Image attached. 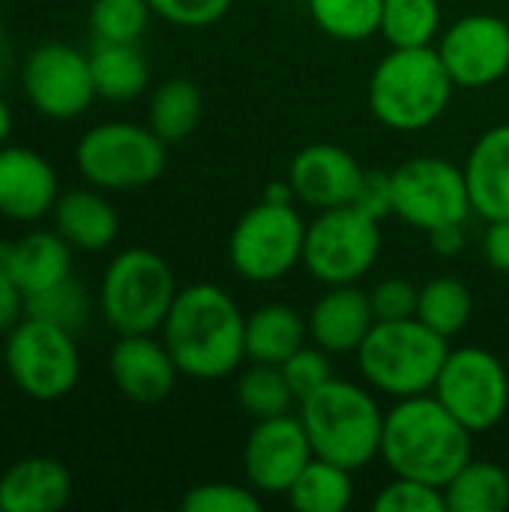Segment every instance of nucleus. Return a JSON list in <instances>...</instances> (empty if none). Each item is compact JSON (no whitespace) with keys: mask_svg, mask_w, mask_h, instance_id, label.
Wrapping results in <instances>:
<instances>
[{"mask_svg":"<svg viewBox=\"0 0 509 512\" xmlns=\"http://www.w3.org/2000/svg\"><path fill=\"white\" fill-rule=\"evenodd\" d=\"M159 333L180 375L195 381L228 378L246 360V318L234 297L210 282L180 288Z\"/></svg>","mask_w":509,"mask_h":512,"instance_id":"f257e3e1","label":"nucleus"},{"mask_svg":"<svg viewBox=\"0 0 509 512\" xmlns=\"http://www.w3.org/2000/svg\"><path fill=\"white\" fill-rule=\"evenodd\" d=\"M381 459L396 477L444 489L471 462V432L435 393L396 399L384 420Z\"/></svg>","mask_w":509,"mask_h":512,"instance_id":"f03ea898","label":"nucleus"},{"mask_svg":"<svg viewBox=\"0 0 509 512\" xmlns=\"http://www.w3.org/2000/svg\"><path fill=\"white\" fill-rule=\"evenodd\" d=\"M297 405V417L318 459H327L348 471H360L381 456L387 411L378 405L369 384L330 378Z\"/></svg>","mask_w":509,"mask_h":512,"instance_id":"7ed1b4c3","label":"nucleus"},{"mask_svg":"<svg viewBox=\"0 0 509 512\" xmlns=\"http://www.w3.org/2000/svg\"><path fill=\"white\" fill-rule=\"evenodd\" d=\"M453 90L456 84L435 45L390 48L369 75L366 99L381 126L393 132H423L444 117Z\"/></svg>","mask_w":509,"mask_h":512,"instance_id":"20e7f679","label":"nucleus"},{"mask_svg":"<svg viewBox=\"0 0 509 512\" xmlns=\"http://www.w3.org/2000/svg\"><path fill=\"white\" fill-rule=\"evenodd\" d=\"M450 339L426 327L420 318L375 321L357 348L363 384L390 399L432 393L441 366L450 354Z\"/></svg>","mask_w":509,"mask_h":512,"instance_id":"39448f33","label":"nucleus"},{"mask_svg":"<svg viewBox=\"0 0 509 512\" xmlns=\"http://www.w3.org/2000/svg\"><path fill=\"white\" fill-rule=\"evenodd\" d=\"M171 264L144 246L123 249L111 258L99 282V312L117 336L162 330L177 297Z\"/></svg>","mask_w":509,"mask_h":512,"instance_id":"423d86ee","label":"nucleus"},{"mask_svg":"<svg viewBox=\"0 0 509 512\" xmlns=\"http://www.w3.org/2000/svg\"><path fill=\"white\" fill-rule=\"evenodd\" d=\"M81 177L102 192H132L156 183L168 165V144L141 123L108 120L75 144Z\"/></svg>","mask_w":509,"mask_h":512,"instance_id":"0eeeda50","label":"nucleus"},{"mask_svg":"<svg viewBox=\"0 0 509 512\" xmlns=\"http://www.w3.org/2000/svg\"><path fill=\"white\" fill-rule=\"evenodd\" d=\"M3 366L12 384L33 402L66 399L81 378L75 333L24 315L3 342Z\"/></svg>","mask_w":509,"mask_h":512,"instance_id":"6e6552de","label":"nucleus"},{"mask_svg":"<svg viewBox=\"0 0 509 512\" xmlns=\"http://www.w3.org/2000/svg\"><path fill=\"white\" fill-rule=\"evenodd\" d=\"M381 222L357 204L318 210L306 222L303 267L321 285H357L381 255Z\"/></svg>","mask_w":509,"mask_h":512,"instance_id":"1a4fd4ad","label":"nucleus"},{"mask_svg":"<svg viewBox=\"0 0 509 512\" xmlns=\"http://www.w3.org/2000/svg\"><path fill=\"white\" fill-rule=\"evenodd\" d=\"M303 243L306 222L297 207L261 198L237 219L228 240V261L240 279L270 285L303 264Z\"/></svg>","mask_w":509,"mask_h":512,"instance_id":"9d476101","label":"nucleus"},{"mask_svg":"<svg viewBox=\"0 0 509 512\" xmlns=\"http://www.w3.org/2000/svg\"><path fill=\"white\" fill-rule=\"evenodd\" d=\"M432 393L471 435L489 432L509 411L507 366L486 348H456L447 354Z\"/></svg>","mask_w":509,"mask_h":512,"instance_id":"9b49d317","label":"nucleus"},{"mask_svg":"<svg viewBox=\"0 0 509 512\" xmlns=\"http://www.w3.org/2000/svg\"><path fill=\"white\" fill-rule=\"evenodd\" d=\"M393 180V216L411 228L429 234L447 225H465L471 195L465 171L441 156H414L390 171Z\"/></svg>","mask_w":509,"mask_h":512,"instance_id":"f8f14e48","label":"nucleus"},{"mask_svg":"<svg viewBox=\"0 0 509 512\" xmlns=\"http://www.w3.org/2000/svg\"><path fill=\"white\" fill-rule=\"evenodd\" d=\"M21 90L33 111L48 120L81 117L96 99L90 54L66 42L36 45L21 66Z\"/></svg>","mask_w":509,"mask_h":512,"instance_id":"ddd939ff","label":"nucleus"},{"mask_svg":"<svg viewBox=\"0 0 509 512\" xmlns=\"http://www.w3.org/2000/svg\"><path fill=\"white\" fill-rule=\"evenodd\" d=\"M450 78L462 90H483L507 78L509 24L492 12H471L441 30L435 42Z\"/></svg>","mask_w":509,"mask_h":512,"instance_id":"4468645a","label":"nucleus"},{"mask_svg":"<svg viewBox=\"0 0 509 512\" xmlns=\"http://www.w3.org/2000/svg\"><path fill=\"white\" fill-rule=\"evenodd\" d=\"M315 459L300 417L255 420L243 444V471L258 495H288L300 471Z\"/></svg>","mask_w":509,"mask_h":512,"instance_id":"2eb2a0df","label":"nucleus"},{"mask_svg":"<svg viewBox=\"0 0 509 512\" xmlns=\"http://www.w3.org/2000/svg\"><path fill=\"white\" fill-rule=\"evenodd\" d=\"M363 168L354 159L351 150L315 141L294 153L288 165V180L294 186L297 201H303L312 210H333L354 204L357 189L363 183Z\"/></svg>","mask_w":509,"mask_h":512,"instance_id":"dca6fc26","label":"nucleus"},{"mask_svg":"<svg viewBox=\"0 0 509 512\" xmlns=\"http://www.w3.org/2000/svg\"><path fill=\"white\" fill-rule=\"evenodd\" d=\"M108 375L129 402L159 405L174 393L180 369L162 339H153V333H126L108 354Z\"/></svg>","mask_w":509,"mask_h":512,"instance_id":"f3484780","label":"nucleus"},{"mask_svg":"<svg viewBox=\"0 0 509 512\" xmlns=\"http://www.w3.org/2000/svg\"><path fill=\"white\" fill-rule=\"evenodd\" d=\"M57 198V171L39 150L24 144L0 147V216L30 225L48 216Z\"/></svg>","mask_w":509,"mask_h":512,"instance_id":"a211bd4d","label":"nucleus"},{"mask_svg":"<svg viewBox=\"0 0 509 512\" xmlns=\"http://www.w3.org/2000/svg\"><path fill=\"white\" fill-rule=\"evenodd\" d=\"M306 327L312 345L324 348L330 357L357 354L375 327L369 291H360L357 285H330L306 315Z\"/></svg>","mask_w":509,"mask_h":512,"instance_id":"6ab92c4d","label":"nucleus"},{"mask_svg":"<svg viewBox=\"0 0 509 512\" xmlns=\"http://www.w3.org/2000/svg\"><path fill=\"white\" fill-rule=\"evenodd\" d=\"M471 210L486 222L509 219V123L486 129L465 159Z\"/></svg>","mask_w":509,"mask_h":512,"instance_id":"aec40b11","label":"nucleus"},{"mask_svg":"<svg viewBox=\"0 0 509 512\" xmlns=\"http://www.w3.org/2000/svg\"><path fill=\"white\" fill-rule=\"evenodd\" d=\"M72 498V474L54 456H27L0 474V512H54Z\"/></svg>","mask_w":509,"mask_h":512,"instance_id":"412c9836","label":"nucleus"},{"mask_svg":"<svg viewBox=\"0 0 509 512\" xmlns=\"http://www.w3.org/2000/svg\"><path fill=\"white\" fill-rule=\"evenodd\" d=\"M0 267L30 297L72 276V246L54 231H27L18 240L0 243Z\"/></svg>","mask_w":509,"mask_h":512,"instance_id":"4be33fe9","label":"nucleus"},{"mask_svg":"<svg viewBox=\"0 0 509 512\" xmlns=\"http://www.w3.org/2000/svg\"><path fill=\"white\" fill-rule=\"evenodd\" d=\"M57 234L81 252H105L120 234L117 207L102 195V189H69L60 192L54 210Z\"/></svg>","mask_w":509,"mask_h":512,"instance_id":"5701e85b","label":"nucleus"},{"mask_svg":"<svg viewBox=\"0 0 509 512\" xmlns=\"http://www.w3.org/2000/svg\"><path fill=\"white\" fill-rule=\"evenodd\" d=\"M309 339L306 318L285 306V303H267L246 315V360L249 363H270L282 366L297 348H303Z\"/></svg>","mask_w":509,"mask_h":512,"instance_id":"b1692460","label":"nucleus"},{"mask_svg":"<svg viewBox=\"0 0 509 512\" xmlns=\"http://www.w3.org/2000/svg\"><path fill=\"white\" fill-rule=\"evenodd\" d=\"M90 72H93L96 96H102L108 102L138 99L150 81V66H147L138 42L96 39L90 48Z\"/></svg>","mask_w":509,"mask_h":512,"instance_id":"393cba45","label":"nucleus"},{"mask_svg":"<svg viewBox=\"0 0 509 512\" xmlns=\"http://www.w3.org/2000/svg\"><path fill=\"white\" fill-rule=\"evenodd\" d=\"M204 114V96L189 78H168L150 93L147 126L165 141L177 144L189 138Z\"/></svg>","mask_w":509,"mask_h":512,"instance_id":"a878e982","label":"nucleus"},{"mask_svg":"<svg viewBox=\"0 0 509 512\" xmlns=\"http://www.w3.org/2000/svg\"><path fill=\"white\" fill-rule=\"evenodd\" d=\"M447 512H501L509 507V474L489 462L471 459L447 486Z\"/></svg>","mask_w":509,"mask_h":512,"instance_id":"bb28decb","label":"nucleus"},{"mask_svg":"<svg viewBox=\"0 0 509 512\" xmlns=\"http://www.w3.org/2000/svg\"><path fill=\"white\" fill-rule=\"evenodd\" d=\"M351 474L354 471L315 456L288 489V501L300 512H345L354 504Z\"/></svg>","mask_w":509,"mask_h":512,"instance_id":"cd10ccee","label":"nucleus"},{"mask_svg":"<svg viewBox=\"0 0 509 512\" xmlns=\"http://www.w3.org/2000/svg\"><path fill=\"white\" fill-rule=\"evenodd\" d=\"M390 48H429L441 36V0H384L381 30Z\"/></svg>","mask_w":509,"mask_h":512,"instance_id":"c85d7f7f","label":"nucleus"},{"mask_svg":"<svg viewBox=\"0 0 509 512\" xmlns=\"http://www.w3.org/2000/svg\"><path fill=\"white\" fill-rule=\"evenodd\" d=\"M471 312H474V297H471L468 285L459 279L438 276L420 288L417 318L426 327H432L435 333H441L444 339L462 333L471 321Z\"/></svg>","mask_w":509,"mask_h":512,"instance_id":"c756f323","label":"nucleus"},{"mask_svg":"<svg viewBox=\"0 0 509 512\" xmlns=\"http://www.w3.org/2000/svg\"><path fill=\"white\" fill-rule=\"evenodd\" d=\"M237 402L246 414L255 420L291 414V405L297 402L282 366L270 363H252L237 375Z\"/></svg>","mask_w":509,"mask_h":512,"instance_id":"7c9ffc66","label":"nucleus"},{"mask_svg":"<svg viewBox=\"0 0 509 512\" xmlns=\"http://www.w3.org/2000/svg\"><path fill=\"white\" fill-rule=\"evenodd\" d=\"M384 0H309L312 21L339 42H366L381 30Z\"/></svg>","mask_w":509,"mask_h":512,"instance_id":"2f4dec72","label":"nucleus"},{"mask_svg":"<svg viewBox=\"0 0 509 512\" xmlns=\"http://www.w3.org/2000/svg\"><path fill=\"white\" fill-rule=\"evenodd\" d=\"M27 315L51 321L69 333H78L90 318V294L72 276L27 297Z\"/></svg>","mask_w":509,"mask_h":512,"instance_id":"473e14b6","label":"nucleus"},{"mask_svg":"<svg viewBox=\"0 0 509 512\" xmlns=\"http://www.w3.org/2000/svg\"><path fill=\"white\" fill-rule=\"evenodd\" d=\"M150 0H93L90 30L102 42H138L150 24Z\"/></svg>","mask_w":509,"mask_h":512,"instance_id":"72a5a7b5","label":"nucleus"},{"mask_svg":"<svg viewBox=\"0 0 509 512\" xmlns=\"http://www.w3.org/2000/svg\"><path fill=\"white\" fill-rule=\"evenodd\" d=\"M375 512H447L444 489L411 480V477H396L384 483L372 501Z\"/></svg>","mask_w":509,"mask_h":512,"instance_id":"f704fd0d","label":"nucleus"},{"mask_svg":"<svg viewBox=\"0 0 509 512\" xmlns=\"http://www.w3.org/2000/svg\"><path fill=\"white\" fill-rule=\"evenodd\" d=\"M183 512H258L261 510V495L249 486L240 483H201L192 486L183 501Z\"/></svg>","mask_w":509,"mask_h":512,"instance_id":"c9c22d12","label":"nucleus"},{"mask_svg":"<svg viewBox=\"0 0 509 512\" xmlns=\"http://www.w3.org/2000/svg\"><path fill=\"white\" fill-rule=\"evenodd\" d=\"M282 372L297 396V402L309 393H315L318 387H324L330 378H333V369H330V354L318 345H303L297 348L285 363H282Z\"/></svg>","mask_w":509,"mask_h":512,"instance_id":"e433bc0d","label":"nucleus"},{"mask_svg":"<svg viewBox=\"0 0 509 512\" xmlns=\"http://www.w3.org/2000/svg\"><path fill=\"white\" fill-rule=\"evenodd\" d=\"M234 0H150L153 15L174 27H210L228 15Z\"/></svg>","mask_w":509,"mask_h":512,"instance_id":"4c0bfd02","label":"nucleus"},{"mask_svg":"<svg viewBox=\"0 0 509 512\" xmlns=\"http://www.w3.org/2000/svg\"><path fill=\"white\" fill-rule=\"evenodd\" d=\"M417 300H420V288L411 285L408 279H381L369 291V303H372L375 321L417 318Z\"/></svg>","mask_w":509,"mask_h":512,"instance_id":"58836bf2","label":"nucleus"},{"mask_svg":"<svg viewBox=\"0 0 509 512\" xmlns=\"http://www.w3.org/2000/svg\"><path fill=\"white\" fill-rule=\"evenodd\" d=\"M354 204L378 222L393 216V180H390V174L387 171H366Z\"/></svg>","mask_w":509,"mask_h":512,"instance_id":"ea45409f","label":"nucleus"},{"mask_svg":"<svg viewBox=\"0 0 509 512\" xmlns=\"http://www.w3.org/2000/svg\"><path fill=\"white\" fill-rule=\"evenodd\" d=\"M24 315H27V294L9 276V270L0 267V333H9Z\"/></svg>","mask_w":509,"mask_h":512,"instance_id":"a19ab883","label":"nucleus"},{"mask_svg":"<svg viewBox=\"0 0 509 512\" xmlns=\"http://www.w3.org/2000/svg\"><path fill=\"white\" fill-rule=\"evenodd\" d=\"M483 255H486L492 270L509 276V219L489 222L486 237H483Z\"/></svg>","mask_w":509,"mask_h":512,"instance_id":"79ce46f5","label":"nucleus"},{"mask_svg":"<svg viewBox=\"0 0 509 512\" xmlns=\"http://www.w3.org/2000/svg\"><path fill=\"white\" fill-rule=\"evenodd\" d=\"M429 246L441 258H453L465 249V225H447L438 231H429Z\"/></svg>","mask_w":509,"mask_h":512,"instance_id":"37998d69","label":"nucleus"},{"mask_svg":"<svg viewBox=\"0 0 509 512\" xmlns=\"http://www.w3.org/2000/svg\"><path fill=\"white\" fill-rule=\"evenodd\" d=\"M264 201H273V204H294V186H291V180L288 177H282V180H273V183H267L264 186V195H261Z\"/></svg>","mask_w":509,"mask_h":512,"instance_id":"c03bdc74","label":"nucleus"},{"mask_svg":"<svg viewBox=\"0 0 509 512\" xmlns=\"http://www.w3.org/2000/svg\"><path fill=\"white\" fill-rule=\"evenodd\" d=\"M12 123H15V117H12V108H9V102L0 96V147H3V144H9Z\"/></svg>","mask_w":509,"mask_h":512,"instance_id":"a18cd8bd","label":"nucleus"},{"mask_svg":"<svg viewBox=\"0 0 509 512\" xmlns=\"http://www.w3.org/2000/svg\"><path fill=\"white\" fill-rule=\"evenodd\" d=\"M0 48H3V21H0Z\"/></svg>","mask_w":509,"mask_h":512,"instance_id":"49530a36","label":"nucleus"}]
</instances>
